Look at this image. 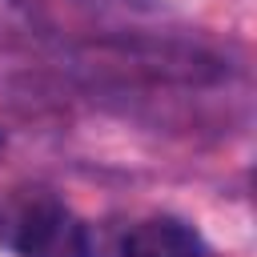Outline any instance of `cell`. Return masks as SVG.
<instances>
[{
    "label": "cell",
    "instance_id": "obj_1",
    "mask_svg": "<svg viewBox=\"0 0 257 257\" xmlns=\"http://www.w3.org/2000/svg\"><path fill=\"white\" fill-rule=\"evenodd\" d=\"M0 241L16 257H88L84 225L44 189H16L0 201Z\"/></svg>",
    "mask_w": 257,
    "mask_h": 257
},
{
    "label": "cell",
    "instance_id": "obj_2",
    "mask_svg": "<svg viewBox=\"0 0 257 257\" xmlns=\"http://www.w3.org/2000/svg\"><path fill=\"white\" fill-rule=\"evenodd\" d=\"M124 257H205V241L177 217H149L124 237Z\"/></svg>",
    "mask_w": 257,
    "mask_h": 257
},
{
    "label": "cell",
    "instance_id": "obj_3",
    "mask_svg": "<svg viewBox=\"0 0 257 257\" xmlns=\"http://www.w3.org/2000/svg\"><path fill=\"white\" fill-rule=\"evenodd\" d=\"M0 145H4V137H0Z\"/></svg>",
    "mask_w": 257,
    "mask_h": 257
}]
</instances>
